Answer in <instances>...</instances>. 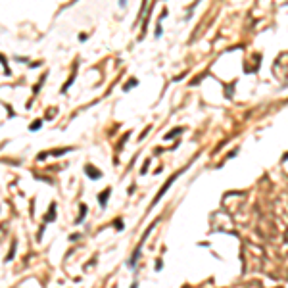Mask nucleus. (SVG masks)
<instances>
[{
    "mask_svg": "<svg viewBox=\"0 0 288 288\" xmlns=\"http://www.w3.org/2000/svg\"><path fill=\"white\" fill-rule=\"evenodd\" d=\"M87 173H90V175H88V177H90V179H100V171H96V169H92V167H90V165H88V167H87Z\"/></svg>",
    "mask_w": 288,
    "mask_h": 288,
    "instance_id": "nucleus-1",
    "label": "nucleus"
},
{
    "mask_svg": "<svg viewBox=\"0 0 288 288\" xmlns=\"http://www.w3.org/2000/svg\"><path fill=\"white\" fill-rule=\"evenodd\" d=\"M109 194H112V190L108 188V190H106V192H104V194L100 196V206H102V207H104V204H106V200L109 198Z\"/></svg>",
    "mask_w": 288,
    "mask_h": 288,
    "instance_id": "nucleus-2",
    "label": "nucleus"
}]
</instances>
